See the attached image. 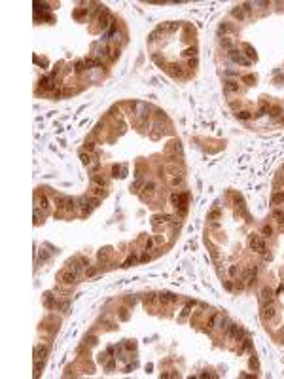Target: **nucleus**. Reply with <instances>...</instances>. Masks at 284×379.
<instances>
[{"label":"nucleus","instance_id":"7c9ffc66","mask_svg":"<svg viewBox=\"0 0 284 379\" xmlns=\"http://www.w3.org/2000/svg\"><path fill=\"white\" fill-rule=\"evenodd\" d=\"M40 218H42V212H40V207L34 209V224H40Z\"/></svg>","mask_w":284,"mask_h":379},{"label":"nucleus","instance_id":"ea45409f","mask_svg":"<svg viewBox=\"0 0 284 379\" xmlns=\"http://www.w3.org/2000/svg\"><path fill=\"white\" fill-rule=\"evenodd\" d=\"M125 301H127L129 305H135V303H137V298H135V296H127V300H125Z\"/></svg>","mask_w":284,"mask_h":379},{"label":"nucleus","instance_id":"cd10ccee","mask_svg":"<svg viewBox=\"0 0 284 379\" xmlns=\"http://www.w3.org/2000/svg\"><path fill=\"white\" fill-rule=\"evenodd\" d=\"M273 218L277 220V222H284V212H282V211H275V212H273Z\"/></svg>","mask_w":284,"mask_h":379},{"label":"nucleus","instance_id":"6ab92c4d","mask_svg":"<svg viewBox=\"0 0 284 379\" xmlns=\"http://www.w3.org/2000/svg\"><path fill=\"white\" fill-rule=\"evenodd\" d=\"M220 320H222V317H220V315H212V317H210V320H209V326H210V328H220Z\"/></svg>","mask_w":284,"mask_h":379},{"label":"nucleus","instance_id":"c9c22d12","mask_svg":"<svg viewBox=\"0 0 284 379\" xmlns=\"http://www.w3.org/2000/svg\"><path fill=\"white\" fill-rule=\"evenodd\" d=\"M85 13H87V10H78V11H74V17L80 19V17H83Z\"/></svg>","mask_w":284,"mask_h":379},{"label":"nucleus","instance_id":"603ef678","mask_svg":"<svg viewBox=\"0 0 284 379\" xmlns=\"http://www.w3.org/2000/svg\"><path fill=\"white\" fill-rule=\"evenodd\" d=\"M95 273H97V269H95V267H91V269H89V271H87V277H93V275H95Z\"/></svg>","mask_w":284,"mask_h":379},{"label":"nucleus","instance_id":"8fccbe9b","mask_svg":"<svg viewBox=\"0 0 284 379\" xmlns=\"http://www.w3.org/2000/svg\"><path fill=\"white\" fill-rule=\"evenodd\" d=\"M121 318H123V320H127V318H129V315H127V309H121Z\"/></svg>","mask_w":284,"mask_h":379},{"label":"nucleus","instance_id":"5fc2aeb1","mask_svg":"<svg viewBox=\"0 0 284 379\" xmlns=\"http://www.w3.org/2000/svg\"><path fill=\"white\" fill-rule=\"evenodd\" d=\"M146 260H150V254H142L140 256V262H146Z\"/></svg>","mask_w":284,"mask_h":379},{"label":"nucleus","instance_id":"6e6d98bb","mask_svg":"<svg viewBox=\"0 0 284 379\" xmlns=\"http://www.w3.org/2000/svg\"><path fill=\"white\" fill-rule=\"evenodd\" d=\"M223 286H226V288H227V290H233V284H231V283H229V281H227V283H226V284H223Z\"/></svg>","mask_w":284,"mask_h":379},{"label":"nucleus","instance_id":"a211bd4d","mask_svg":"<svg viewBox=\"0 0 284 379\" xmlns=\"http://www.w3.org/2000/svg\"><path fill=\"white\" fill-rule=\"evenodd\" d=\"M76 203H78L76 199H72V197H68V201H66V207H65V211H66V212H74V211H76V207H78Z\"/></svg>","mask_w":284,"mask_h":379},{"label":"nucleus","instance_id":"a19ab883","mask_svg":"<svg viewBox=\"0 0 284 379\" xmlns=\"http://www.w3.org/2000/svg\"><path fill=\"white\" fill-rule=\"evenodd\" d=\"M267 108H269V106H267V104H263V106L259 108V112H258V114H256V116H258V118H259V116H263V114H265V112H267Z\"/></svg>","mask_w":284,"mask_h":379},{"label":"nucleus","instance_id":"7ed1b4c3","mask_svg":"<svg viewBox=\"0 0 284 379\" xmlns=\"http://www.w3.org/2000/svg\"><path fill=\"white\" fill-rule=\"evenodd\" d=\"M248 245H250L252 250H256V252H259V254L265 252V241H263L259 235H256V233H252V235L248 237Z\"/></svg>","mask_w":284,"mask_h":379},{"label":"nucleus","instance_id":"412c9836","mask_svg":"<svg viewBox=\"0 0 284 379\" xmlns=\"http://www.w3.org/2000/svg\"><path fill=\"white\" fill-rule=\"evenodd\" d=\"M245 51H246V55H248V61H256V51L252 49L248 44H245Z\"/></svg>","mask_w":284,"mask_h":379},{"label":"nucleus","instance_id":"de8ad7c7","mask_svg":"<svg viewBox=\"0 0 284 379\" xmlns=\"http://www.w3.org/2000/svg\"><path fill=\"white\" fill-rule=\"evenodd\" d=\"M222 46H223V47H231V42H229L227 38H222Z\"/></svg>","mask_w":284,"mask_h":379},{"label":"nucleus","instance_id":"0eeeda50","mask_svg":"<svg viewBox=\"0 0 284 379\" xmlns=\"http://www.w3.org/2000/svg\"><path fill=\"white\" fill-rule=\"evenodd\" d=\"M223 93H226V95L239 93V82H233V80H227V82L223 83Z\"/></svg>","mask_w":284,"mask_h":379},{"label":"nucleus","instance_id":"4d7b16f0","mask_svg":"<svg viewBox=\"0 0 284 379\" xmlns=\"http://www.w3.org/2000/svg\"><path fill=\"white\" fill-rule=\"evenodd\" d=\"M85 148L87 150H93V142H85Z\"/></svg>","mask_w":284,"mask_h":379},{"label":"nucleus","instance_id":"79ce46f5","mask_svg":"<svg viewBox=\"0 0 284 379\" xmlns=\"http://www.w3.org/2000/svg\"><path fill=\"white\" fill-rule=\"evenodd\" d=\"M184 55H186V57H190V55H195V47H190V49H186V51H184Z\"/></svg>","mask_w":284,"mask_h":379},{"label":"nucleus","instance_id":"2eb2a0df","mask_svg":"<svg viewBox=\"0 0 284 379\" xmlns=\"http://www.w3.org/2000/svg\"><path fill=\"white\" fill-rule=\"evenodd\" d=\"M261 301H263V303H267V301H273V290L267 288V286L261 290Z\"/></svg>","mask_w":284,"mask_h":379},{"label":"nucleus","instance_id":"423d86ee","mask_svg":"<svg viewBox=\"0 0 284 379\" xmlns=\"http://www.w3.org/2000/svg\"><path fill=\"white\" fill-rule=\"evenodd\" d=\"M112 25H114V17H112L108 11H102L101 17H99V27H101L102 30H106V29H110Z\"/></svg>","mask_w":284,"mask_h":379},{"label":"nucleus","instance_id":"f8f14e48","mask_svg":"<svg viewBox=\"0 0 284 379\" xmlns=\"http://www.w3.org/2000/svg\"><path fill=\"white\" fill-rule=\"evenodd\" d=\"M78 203H80L78 207L82 209V216L89 214V212H91V209H93V207H91V203H89V199H87V197H80V199H78Z\"/></svg>","mask_w":284,"mask_h":379},{"label":"nucleus","instance_id":"473e14b6","mask_svg":"<svg viewBox=\"0 0 284 379\" xmlns=\"http://www.w3.org/2000/svg\"><path fill=\"white\" fill-rule=\"evenodd\" d=\"M191 307H193V303H191V301H187V305H186V309H184V311H182V318H184V317H187V315H190V311H191Z\"/></svg>","mask_w":284,"mask_h":379},{"label":"nucleus","instance_id":"e433bc0d","mask_svg":"<svg viewBox=\"0 0 284 379\" xmlns=\"http://www.w3.org/2000/svg\"><path fill=\"white\" fill-rule=\"evenodd\" d=\"M135 347H137V343H135V341H127V343H125V349H127V351H133Z\"/></svg>","mask_w":284,"mask_h":379},{"label":"nucleus","instance_id":"dca6fc26","mask_svg":"<svg viewBox=\"0 0 284 379\" xmlns=\"http://www.w3.org/2000/svg\"><path fill=\"white\" fill-rule=\"evenodd\" d=\"M66 201H68V197H66V195H55V205H57V209H65L66 207Z\"/></svg>","mask_w":284,"mask_h":379},{"label":"nucleus","instance_id":"09e8293b","mask_svg":"<svg viewBox=\"0 0 284 379\" xmlns=\"http://www.w3.org/2000/svg\"><path fill=\"white\" fill-rule=\"evenodd\" d=\"M152 247H154V239H148V243H146V250H150Z\"/></svg>","mask_w":284,"mask_h":379},{"label":"nucleus","instance_id":"864d4df0","mask_svg":"<svg viewBox=\"0 0 284 379\" xmlns=\"http://www.w3.org/2000/svg\"><path fill=\"white\" fill-rule=\"evenodd\" d=\"M59 97H61V89H55L53 91V99H59Z\"/></svg>","mask_w":284,"mask_h":379},{"label":"nucleus","instance_id":"58836bf2","mask_svg":"<svg viewBox=\"0 0 284 379\" xmlns=\"http://www.w3.org/2000/svg\"><path fill=\"white\" fill-rule=\"evenodd\" d=\"M280 114V106H273L271 108V116H278Z\"/></svg>","mask_w":284,"mask_h":379},{"label":"nucleus","instance_id":"c85d7f7f","mask_svg":"<svg viewBox=\"0 0 284 379\" xmlns=\"http://www.w3.org/2000/svg\"><path fill=\"white\" fill-rule=\"evenodd\" d=\"M237 118L239 119H248L250 118V112L248 110H241V112H237Z\"/></svg>","mask_w":284,"mask_h":379},{"label":"nucleus","instance_id":"3c124183","mask_svg":"<svg viewBox=\"0 0 284 379\" xmlns=\"http://www.w3.org/2000/svg\"><path fill=\"white\" fill-rule=\"evenodd\" d=\"M250 366L252 368H258V360H256V358H250Z\"/></svg>","mask_w":284,"mask_h":379},{"label":"nucleus","instance_id":"bb28decb","mask_svg":"<svg viewBox=\"0 0 284 379\" xmlns=\"http://www.w3.org/2000/svg\"><path fill=\"white\" fill-rule=\"evenodd\" d=\"M261 233H263L265 237H271V235H273V228H271V226H263V228H261Z\"/></svg>","mask_w":284,"mask_h":379},{"label":"nucleus","instance_id":"aec40b11","mask_svg":"<svg viewBox=\"0 0 284 379\" xmlns=\"http://www.w3.org/2000/svg\"><path fill=\"white\" fill-rule=\"evenodd\" d=\"M114 49H110V46H102V47H99V51H97V57L101 59V57H106L108 53H112Z\"/></svg>","mask_w":284,"mask_h":379},{"label":"nucleus","instance_id":"9b49d317","mask_svg":"<svg viewBox=\"0 0 284 379\" xmlns=\"http://www.w3.org/2000/svg\"><path fill=\"white\" fill-rule=\"evenodd\" d=\"M47 353H49V347H47V345H38V347L34 349V360H44V358L47 356Z\"/></svg>","mask_w":284,"mask_h":379},{"label":"nucleus","instance_id":"6e6552de","mask_svg":"<svg viewBox=\"0 0 284 379\" xmlns=\"http://www.w3.org/2000/svg\"><path fill=\"white\" fill-rule=\"evenodd\" d=\"M76 277H78V275H76V273H72V271H68V269H65V271L59 273V279H61L65 284H72V283L76 281Z\"/></svg>","mask_w":284,"mask_h":379},{"label":"nucleus","instance_id":"20e7f679","mask_svg":"<svg viewBox=\"0 0 284 379\" xmlns=\"http://www.w3.org/2000/svg\"><path fill=\"white\" fill-rule=\"evenodd\" d=\"M226 336H227V339H229V341H235V339H239V337L242 336V330H241V326H239V324H235V322H231V324H229V328L226 330Z\"/></svg>","mask_w":284,"mask_h":379},{"label":"nucleus","instance_id":"1a4fd4ad","mask_svg":"<svg viewBox=\"0 0 284 379\" xmlns=\"http://www.w3.org/2000/svg\"><path fill=\"white\" fill-rule=\"evenodd\" d=\"M40 87H42L44 91H51L55 87V83H53V74L51 76H44L42 80H40ZM55 91V89H53Z\"/></svg>","mask_w":284,"mask_h":379},{"label":"nucleus","instance_id":"49530a36","mask_svg":"<svg viewBox=\"0 0 284 379\" xmlns=\"http://www.w3.org/2000/svg\"><path fill=\"white\" fill-rule=\"evenodd\" d=\"M242 80H245V82L248 83V86H252V82H254V76H245Z\"/></svg>","mask_w":284,"mask_h":379},{"label":"nucleus","instance_id":"f257e3e1","mask_svg":"<svg viewBox=\"0 0 284 379\" xmlns=\"http://www.w3.org/2000/svg\"><path fill=\"white\" fill-rule=\"evenodd\" d=\"M171 203L174 205L176 209H180V212H186V207H187V193H173L171 195Z\"/></svg>","mask_w":284,"mask_h":379},{"label":"nucleus","instance_id":"c03bdc74","mask_svg":"<svg viewBox=\"0 0 284 379\" xmlns=\"http://www.w3.org/2000/svg\"><path fill=\"white\" fill-rule=\"evenodd\" d=\"M218 216H220V212H218V211H212V212L209 214V218H210V220H216Z\"/></svg>","mask_w":284,"mask_h":379},{"label":"nucleus","instance_id":"a878e982","mask_svg":"<svg viewBox=\"0 0 284 379\" xmlns=\"http://www.w3.org/2000/svg\"><path fill=\"white\" fill-rule=\"evenodd\" d=\"M74 68H76V72H78V74H80V72H83V70L87 68V66H85V61H78V63L74 64Z\"/></svg>","mask_w":284,"mask_h":379},{"label":"nucleus","instance_id":"39448f33","mask_svg":"<svg viewBox=\"0 0 284 379\" xmlns=\"http://www.w3.org/2000/svg\"><path fill=\"white\" fill-rule=\"evenodd\" d=\"M227 55H229V59H231L233 63H239V64H250V61L245 57V55H242V51H239V49H229V53H227Z\"/></svg>","mask_w":284,"mask_h":379},{"label":"nucleus","instance_id":"9d476101","mask_svg":"<svg viewBox=\"0 0 284 379\" xmlns=\"http://www.w3.org/2000/svg\"><path fill=\"white\" fill-rule=\"evenodd\" d=\"M275 311H277V309H275V305L271 303V301H269V305L265 303V305H263V309H261L263 320H269V318H273V317H275Z\"/></svg>","mask_w":284,"mask_h":379},{"label":"nucleus","instance_id":"c756f323","mask_svg":"<svg viewBox=\"0 0 284 379\" xmlns=\"http://www.w3.org/2000/svg\"><path fill=\"white\" fill-rule=\"evenodd\" d=\"M144 190H146V193H154V192H155V184H154V182L144 184Z\"/></svg>","mask_w":284,"mask_h":379},{"label":"nucleus","instance_id":"72a5a7b5","mask_svg":"<svg viewBox=\"0 0 284 379\" xmlns=\"http://www.w3.org/2000/svg\"><path fill=\"white\" fill-rule=\"evenodd\" d=\"M229 275L231 277H237L239 275V267H237V265H231V267H229Z\"/></svg>","mask_w":284,"mask_h":379},{"label":"nucleus","instance_id":"4be33fe9","mask_svg":"<svg viewBox=\"0 0 284 379\" xmlns=\"http://www.w3.org/2000/svg\"><path fill=\"white\" fill-rule=\"evenodd\" d=\"M169 68H171V72H173L174 76H182V74H184V70H182V66H180V64H171Z\"/></svg>","mask_w":284,"mask_h":379},{"label":"nucleus","instance_id":"f03ea898","mask_svg":"<svg viewBox=\"0 0 284 379\" xmlns=\"http://www.w3.org/2000/svg\"><path fill=\"white\" fill-rule=\"evenodd\" d=\"M83 265H87V260L85 258H74V260H68L66 262V269L72 273H76V275H80L83 269Z\"/></svg>","mask_w":284,"mask_h":379},{"label":"nucleus","instance_id":"2f4dec72","mask_svg":"<svg viewBox=\"0 0 284 379\" xmlns=\"http://www.w3.org/2000/svg\"><path fill=\"white\" fill-rule=\"evenodd\" d=\"M135 260H137V258H135V254H131V256H129V258H127V260H125V262H123V267H129V265H131V264H135Z\"/></svg>","mask_w":284,"mask_h":379},{"label":"nucleus","instance_id":"5701e85b","mask_svg":"<svg viewBox=\"0 0 284 379\" xmlns=\"http://www.w3.org/2000/svg\"><path fill=\"white\" fill-rule=\"evenodd\" d=\"M271 201H273V205H280V203H284V193H275Z\"/></svg>","mask_w":284,"mask_h":379},{"label":"nucleus","instance_id":"393cba45","mask_svg":"<svg viewBox=\"0 0 284 379\" xmlns=\"http://www.w3.org/2000/svg\"><path fill=\"white\" fill-rule=\"evenodd\" d=\"M38 207H42V209H47L49 205H47V197L46 195H40L38 197Z\"/></svg>","mask_w":284,"mask_h":379},{"label":"nucleus","instance_id":"ddd939ff","mask_svg":"<svg viewBox=\"0 0 284 379\" xmlns=\"http://www.w3.org/2000/svg\"><path fill=\"white\" fill-rule=\"evenodd\" d=\"M178 298L174 296V294H171V292H165V294H159V301L161 303H174Z\"/></svg>","mask_w":284,"mask_h":379},{"label":"nucleus","instance_id":"4c0bfd02","mask_svg":"<svg viewBox=\"0 0 284 379\" xmlns=\"http://www.w3.org/2000/svg\"><path fill=\"white\" fill-rule=\"evenodd\" d=\"M233 29H231L229 25H220V32H231Z\"/></svg>","mask_w":284,"mask_h":379},{"label":"nucleus","instance_id":"37998d69","mask_svg":"<svg viewBox=\"0 0 284 379\" xmlns=\"http://www.w3.org/2000/svg\"><path fill=\"white\" fill-rule=\"evenodd\" d=\"M187 66H190V68H195V66H197V59H195V57H193V59H190Z\"/></svg>","mask_w":284,"mask_h":379},{"label":"nucleus","instance_id":"f704fd0d","mask_svg":"<svg viewBox=\"0 0 284 379\" xmlns=\"http://www.w3.org/2000/svg\"><path fill=\"white\" fill-rule=\"evenodd\" d=\"M87 199H89V203H91V207H97V205H99V203H101V199H99V197H87Z\"/></svg>","mask_w":284,"mask_h":379},{"label":"nucleus","instance_id":"4468645a","mask_svg":"<svg viewBox=\"0 0 284 379\" xmlns=\"http://www.w3.org/2000/svg\"><path fill=\"white\" fill-rule=\"evenodd\" d=\"M246 13H248V11H246L242 6H237L233 11H231V15H233V17H237V19H245V17H246Z\"/></svg>","mask_w":284,"mask_h":379},{"label":"nucleus","instance_id":"b1692460","mask_svg":"<svg viewBox=\"0 0 284 379\" xmlns=\"http://www.w3.org/2000/svg\"><path fill=\"white\" fill-rule=\"evenodd\" d=\"M182 182H184V180H182V176H180V175H178V176H173V178H171V186H173V188L180 186Z\"/></svg>","mask_w":284,"mask_h":379},{"label":"nucleus","instance_id":"f3484780","mask_svg":"<svg viewBox=\"0 0 284 379\" xmlns=\"http://www.w3.org/2000/svg\"><path fill=\"white\" fill-rule=\"evenodd\" d=\"M91 190H93V193H95V195H106L104 188H102L101 184H95V182H91Z\"/></svg>","mask_w":284,"mask_h":379},{"label":"nucleus","instance_id":"a18cd8bd","mask_svg":"<svg viewBox=\"0 0 284 379\" xmlns=\"http://www.w3.org/2000/svg\"><path fill=\"white\" fill-rule=\"evenodd\" d=\"M114 364H116L114 360H110V362H108V364H106V372H112V370H114Z\"/></svg>","mask_w":284,"mask_h":379}]
</instances>
